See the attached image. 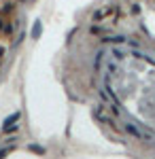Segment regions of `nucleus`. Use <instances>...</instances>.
<instances>
[{"instance_id":"nucleus-5","label":"nucleus","mask_w":155,"mask_h":159,"mask_svg":"<svg viewBox=\"0 0 155 159\" xmlns=\"http://www.w3.org/2000/svg\"><path fill=\"white\" fill-rule=\"evenodd\" d=\"M19 117H21V115H19V110H17V112H13V115H9V117L4 119V125H9V123H15V121H19Z\"/></svg>"},{"instance_id":"nucleus-3","label":"nucleus","mask_w":155,"mask_h":159,"mask_svg":"<svg viewBox=\"0 0 155 159\" xmlns=\"http://www.w3.org/2000/svg\"><path fill=\"white\" fill-rule=\"evenodd\" d=\"M40 32H43V24L36 19L34 25H32V32H30V34H32V38H38V36H40Z\"/></svg>"},{"instance_id":"nucleus-2","label":"nucleus","mask_w":155,"mask_h":159,"mask_svg":"<svg viewBox=\"0 0 155 159\" xmlns=\"http://www.w3.org/2000/svg\"><path fill=\"white\" fill-rule=\"evenodd\" d=\"M125 129H128V132H130V134L134 136V138H149V136H147V134H143V132H140L138 127H134L132 123H125Z\"/></svg>"},{"instance_id":"nucleus-4","label":"nucleus","mask_w":155,"mask_h":159,"mask_svg":"<svg viewBox=\"0 0 155 159\" xmlns=\"http://www.w3.org/2000/svg\"><path fill=\"white\" fill-rule=\"evenodd\" d=\"M102 43H128L125 36H102Z\"/></svg>"},{"instance_id":"nucleus-7","label":"nucleus","mask_w":155,"mask_h":159,"mask_svg":"<svg viewBox=\"0 0 155 159\" xmlns=\"http://www.w3.org/2000/svg\"><path fill=\"white\" fill-rule=\"evenodd\" d=\"M2 55H4V49H2V47H0V57H2Z\"/></svg>"},{"instance_id":"nucleus-6","label":"nucleus","mask_w":155,"mask_h":159,"mask_svg":"<svg viewBox=\"0 0 155 159\" xmlns=\"http://www.w3.org/2000/svg\"><path fill=\"white\" fill-rule=\"evenodd\" d=\"M30 151H36V153H45L43 148H40V147H36V144H32V147H30Z\"/></svg>"},{"instance_id":"nucleus-1","label":"nucleus","mask_w":155,"mask_h":159,"mask_svg":"<svg viewBox=\"0 0 155 159\" xmlns=\"http://www.w3.org/2000/svg\"><path fill=\"white\" fill-rule=\"evenodd\" d=\"M119 15V9L117 7H104V9H98L94 15L96 24H104V21H115Z\"/></svg>"}]
</instances>
